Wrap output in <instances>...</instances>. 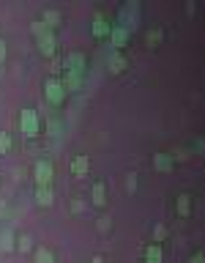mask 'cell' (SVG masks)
<instances>
[{
  "label": "cell",
  "mask_w": 205,
  "mask_h": 263,
  "mask_svg": "<svg viewBox=\"0 0 205 263\" xmlns=\"http://www.w3.org/2000/svg\"><path fill=\"white\" fill-rule=\"evenodd\" d=\"M33 175H36V184H39V187H49V184H52V175H55L52 162H49V159H39L36 167H33Z\"/></svg>",
  "instance_id": "6da1fadb"
},
{
  "label": "cell",
  "mask_w": 205,
  "mask_h": 263,
  "mask_svg": "<svg viewBox=\"0 0 205 263\" xmlns=\"http://www.w3.org/2000/svg\"><path fill=\"white\" fill-rule=\"evenodd\" d=\"M19 129H22V135H28V137L39 135V118H36L33 110H22V115H19Z\"/></svg>",
  "instance_id": "7a4b0ae2"
},
{
  "label": "cell",
  "mask_w": 205,
  "mask_h": 263,
  "mask_svg": "<svg viewBox=\"0 0 205 263\" xmlns=\"http://www.w3.org/2000/svg\"><path fill=\"white\" fill-rule=\"evenodd\" d=\"M47 99L52 102V105H60V102L66 99L63 82H58V80H49V82H47Z\"/></svg>",
  "instance_id": "3957f363"
},
{
  "label": "cell",
  "mask_w": 205,
  "mask_h": 263,
  "mask_svg": "<svg viewBox=\"0 0 205 263\" xmlns=\"http://www.w3.org/2000/svg\"><path fill=\"white\" fill-rule=\"evenodd\" d=\"M126 39H129V30H126V25H115V28H110L112 47H123V44H126Z\"/></svg>",
  "instance_id": "277c9868"
},
{
  "label": "cell",
  "mask_w": 205,
  "mask_h": 263,
  "mask_svg": "<svg viewBox=\"0 0 205 263\" xmlns=\"http://www.w3.org/2000/svg\"><path fill=\"white\" fill-rule=\"evenodd\" d=\"M153 164H156V170H162V173H167V170H172V164H175V159L167 157V154H156L153 157Z\"/></svg>",
  "instance_id": "5b68a950"
},
{
  "label": "cell",
  "mask_w": 205,
  "mask_h": 263,
  "mask_svg": "<svg viewBox=\"0 0 205 263\" xmlns=\"http://www.w3.org/2000/svg\"><path fill=\"white\" fill-rule=\"evenodd\" d=\"M39 50H41L44 55H52V53H55V39H52V33L39 36Z\"/></svg>",
  "instance_id": "8992f818"
},
{
  "label": "cell",
  "mask_w": 205,
  "mask_h": 263,
  "mask_svg": "<svg viewBox=\"0 0 205 263\" xmlns=\"http://www.w3.org/2000/svg\"><path fill=\"white\" fill-rule=\"evenodd\" d=\"M36 200L41 206H52V187H39L36 189Z\"/></svg>",
  "instance_id": "52a82bcc"
},
{
  "label": "cell",
  "mask_w": 205,
  "mask_h": 263,
  "mask_svg": "<svg viewBox=\"0 0 205 263\" xmlns=\"http://www.w3.org/2000/svg\"><path fill=\"white\" fill-rule=\"evenodd\" d=\"M88 167H90L88 157H77L74 162H71V173H74V175H82V173H88Z\"/></svg>",
  "instance_id": "ba28073f"
},
{
  "label": "cell",
  "mask_w": 205,
  "mask_h": 263,
  "mask_svg": "<svg viewBox=\"0 0 205 263\" xmlns=\"http://www.w3.org/2000/svg\"><path fill=\"white\" fill-rule=\"evenodd\" d=\"M175 209H178V214H181V216H189V209H192V198H189V195H178Z\"/></svg>",
  "instance_id": "9c48e42d"
},
{
  "label": "cell",
  "mask_w": 205,
  "mask_h": 263,
  "mask_svg": "<svg viewBox=\"0 0 205 263\" xmlns=\"http://www.w3.org/2000/svg\"><path fill=\"white\" fill-rule=\"evenodd\" d=\"M145 263H162V247L159 244H151L145 250Z\"/></svg>",
  "instance_id": "30bf717a"
},
{
  "label": "cell",
  "mask_w": 205,
  "mask_h": 263,
  "mask_svg": "<svg viewBox=\"0 0 205 263\" xmlns=\"http://www.w3.org/2000/svg\"><path fill=\"white\" fill-rule=\"evenodd\" d=\"M123 69H126V60H123V55H110V71H112V74H121Z\"/></svg>",
  "instance_id": "8fae6325"
},
{
  "label": "cell",
  "mask_w": 205,
  "mask_h": 263,
  "mask_svg": "<svg viewBox=\"0 0 205 263\" xmlns=\"http://www.w3.org/2000/svg\"><path fill=\"white\" fill-rule=\"evenodd\" d=\"M107 203V195H104V184H93V206H104Z\"/></svg>",
  "instance_id": "7c38bea8"
},
{
  "label": "cell",
  "mask_w": 205,
  "mask_h": 263,
  "mask_svg": "<svg viewBox=\"0 0 205 263\" xmlns=\"http://www.w3.org/2000/svg\"><path fill=\"white\" fill-rule=\"evenodd\" d=\"M162 39H164V33H162V30H148V33H145L148 47H159V44H162Z\"/></svg>",
  "instance_id": "4fadbf2b"
},
{
  "label": "cell",
  "mask_w": 205,
  "mask_h": 263,
  "mask_svg": "<svg viewBox=\"0 0 205 263\" xmlns=\"http://www.w3.org/2000/svg\"><path fill=\"white\" fill-rule=\"evenodd\" d=\"M36 263H55V255L49 250H44V247H39L36 250Z\"/></svg>",
  "instance_id": "5bb4252c"
},
{
  "label": "cell",
  "mask_w": 205,
  "mask_h": 263,
  "mask_svg": "<svg viewBox=\"0 0 205 263\" xmlns=\"http://www.w3.org/2000/svg\"><path fill=\"white\" fill-rule=\"evenodd\" d=\"M93 33L96 36H107L110 33V25L104 22V17H96V25H93Z\"/></svg>",
  "instance_id": "9a60e30c"
},
{
  "label": "cell",
  "mask_w": 205,
  "mask_h": 263,
  "mask_svg": "<svg viewBox=\"0 0 205 263\" xmlns=\"http://www.w3.org/2000/svg\"><path fill=\"white\" fill-rule=\"evenodd\" d=\"M8 151H11V135L0 132V154H8Z\"/></svg>",
  "instance_id": "2e32d148"
},
{
  "label": "cell",
  "mask_w": 205,
  "mask_h": 263,
  "mask_svg": "<svg viewBox=\"0 0 205 263\" xmlns=\"http://www.w3.org/2000/svg\"><path fill=\"white\" fill-rule=\"evenodd\" d=\"M44 22H47L49 28H55V25L60 22V14L58 11H44Z\"/></svg>",
  "instance_id": "e0dca14e"
},
{
  "label": "cell",
  "mask_w": 205,
  "mask_h": 263,
  "mask_svg": "<svg viewBox=\"0 0 205 263\" xmlns=\"http://www.w3.org/2000/svg\"><path fill=\"white\" fill-rule=\"evenodd\" d=\"M164 236H167V228H164V225H156V230H153V244L164 241Z\"/></svg>",
  "instance_id": "ac0fdd59"
},
{
  "label": "cell",
  "mask_w": 205,
  "mask_h": 263,
  "mask_svg": "<svg viewBox=\"0 0 205 263\" xmlns=\"http://www.w3.org/2000/svg\"><path fill=\"white\" fill-rule=\"evenodd\" d=\"M17 244H19V250H22V252H28L30 247H33V239H30V236H19Z\"/></svg>",
  "instance_id": "d6986e66"
},
{
  "label": "cell",
  "mask_w": 205,
  "mask_h": 263,
  "mask_svg": "<svg viewBox=\"0 0 205 263\" xmlns=\"http://www.w3.org/2000/svg\"><path fill=\"white\" fill-rule=\"evenodd\" d=\"M134 189H137V175L131 173L129 178H126V192H134Z\"/></svg>",
  "instance_id": "ffe728a7"
},
{
  "label": "cell",
  "mask_w": 205,
  "mask_h": 263,
  "mask_svg": "<svg viewBox=\"0 0 205 263\" xmlns=\"http://www.w3.org/2000/svg\"><path fill=\"white\" fill-rule=\"evenodd\" d=\"M99 230H101V233L110 230V216H101V219H99Z\"/></svg>",
  "instance_id": "44dd1931"
},
{
  "label": "cell",
  "mask_w": 205,
  "mask_h": 263,
  "mask_svg": "<svg viewBox=\"0 0 205 263\" xmlns=\"http://www.w3.org/2000/svg\"><path fill=\"white\" fill-rule=\"evenodd\" d=\"M189 263H205V255H192V258H189Z\"/></svg>",
  "instance_id": "7402d4cb"
},
{
  "label": "cell",
  "mask_w": 205,
  "mask_h": 263,
  "mask_svg": "<svg viewBox=\"0 0 205 263\" xmlns=\"http://www.w3.org/2000/svg\"><path fill=\"white\" fill-rule=\"evenodd\" d=\"M74 211H82V198H74V206H71Z\"/></svg>",
  "instance_id": "603a6c76"
},
{
  "label": "cell",
  "mask_w": 205,
  "mask_h": 263,
  "mask_svg": "<svg viewBox=\"0 0 205 263\" xmlns=\"http://www.w3.org/2000/svg\"><path fill=\"white\" fill-rule=\"evenodd\" d=\"M3 58H6V44H3V39H0V63H3Z\"/></svg>",
  "instance_id": "cb8c5ba5"
},
{
  "label": "cell",
  "mask_w": 205,
  "mask_h": 263,
  "mask_svg": "<svg viewBox=\"0 0 205 263\" xmlns=\"http://www.w3.org/2000/svg\"><path fill=\"white\" fill-rule=\"evenodd\" d=\"M90 263H104V261H101V258H93V261H90Z\"/></svg>",
  "instance_id": "d4e9b609"
}]
</instances>
